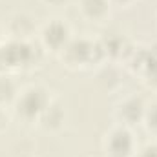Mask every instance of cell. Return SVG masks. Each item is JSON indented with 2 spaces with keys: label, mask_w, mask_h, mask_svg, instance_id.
<instances>
[{
  "label": "cell",
  "mask_w": 157,
  "mask_h": 157,
  "mask_svg": "<svg viewBox=\"0 0 157 157\" xmlns=\"http://www.w3.org/2000/svg\"><path fill=\"white\" fill-rule=\"evenodd\" d=\"M13 93H15V86H13V82L7 80V78H0V101H7V99H11Z\"/></svg>",
  "instance_id": "cell-5"
},
{
  "label": "cell",
  "mask_w": 157,
  "mask_h": 157,
  "mask_svg": "<svg viewBox=\"0 0 157 157\" xmlns=\"http://www.w3.org/2000/svg\"><path fill=\"white\" fill-rule=\"evenodd\" d=\"M108 148H110V154L113 157H126L132 150V137L128 132L124 130H117L112 133L110 137V143H108Z\"/></svg>",
  "instance_id": "cell-2"
},
{
  "label": "cell",
  "mask_w": 157,
  "mask_h": 157,
  "mask_svg": "<svg viewBox=\"0 0 157 157\" xmlns=\"http://www.w3.org/2000/svg\"><path fill=\"white\" fill-rule=\"evenodd\" d=\"M48 106V99H46V93L40 90V88H31L28 90L22 99L18 101V112L26 117H33L37 113H42Z\"/></svg>",
  "instance_id": "cell-1"
},
{
  "label": "cell",
  "mask_w": 157,
  "mask_h": 157,
  "mask_svg": "<svg viewBox=\"0 0 157 157\" xmlns=\"http://www.w3.org/2000/svg\"><path fill=\"white\" fill-rule=\"evenodd\" d=\"M49 2H53V4H59V2H62V0H49Z\"/></svg>",
  "instance_id": "cell-9"
},
{
  "label": "cell",
  "mask_w": 157,
  "mask_h": 157,
  "mask_svg": "<svg viewBox=\"0 0 157 157\" xmlns=\"http://www.w3.org/2000/svg\"><path fill=\"white\" fill-rule=\"evenodd\" d=\"M148 122H150V128L157 130V104L152 106V110L148 112Z\"/></svg>",
  "instance_id": "cell-7"
},
{
  "label": "cell",
  "mask_w": 157,
  "mask_h": 157,
  "mask_svg": "<svg viewBox=\"0 0 157 157\" xmlns=\"http://www.w3.org/2000/svg\"><path fill=\"white\" fill-rule=\"evenodd\" d=\"M141 157H157V146H148V148H144V152H143Z\"/></svg>",
  "instance_id": "cell-8"
},
{
  "label": "cell",
  "mask_w": 157,
  "mask_h": 157,
  "mask_svg": "<svg viewBox=\"0 0 157 157\" xmlns=\"http://www.w3.org/2000/svg\"><path fill=\"white\" fill-rule=\"evenodd\" d=\"M82 7L90 17H101L106 11L108 2L106 0H82Z\"/></svg>",
  "instance_id": "cell-4"
},
{
  "label": "cell",
  "mask_w": 157,
  "mask_h": 157,
  "mask_svg": "<svg viewBox=\"0 0 157 157\" xmlns=\"http://www.w3.org/2000/svg\"><path fill=\"white\" fill-rule=\"evenodd\" d=\"M128 113H132V115H130V121H133V119L139 117V115H141V102H139V101H132V102L124 104V108H122V115L126 117Z\"/></svg>",
  "instance_id": "cell-6"
},
{
  "label": "cell",
  "mask_w": 157,
  "mask_h": 157,
  "mask_svg": "<svg viewBox=\"0 0 157 157\" xmlns=\"http://www.w3.org/2000/svg\"><path fill=\"white\" fill-rule=\"evenodd\" d=\"M44 39H46V42H48L49 46L60 48V46L66 42V39H68V28H66L64 24H60V22H53V24L46 26V29H44Z\"/></svg>",
  "instance_id": "cell-3"
}]
</instances>
